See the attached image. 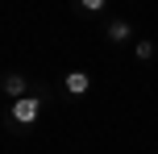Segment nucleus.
<instances>
[{"instance_id": "nucleus-3", "label": "nucleus", "mask_w": 158, "mask_h": 154, "mask_svg": "<svg viewBox=\"0 0 158 154\" xmlns=\"http://www.w3.org/2000/svg\"><path fill=\"white\" fill-rule=\"evenodd\" d=\"M104 42H108V46H129V42H133V25H129L125 17L108 21L104 25Z\"/></svg>"}, {"instance_id": "nucleus-7", "label": "nucleus", "mask_w": 158, "mask_h": 154, "mask_svg": "<svg viewBox=\"0 0 158 154\" xmlns=\"http://www.w3.org/2000/svg\"><path fill=\"white\" fill-rule=\"evenodd\" d=\"M154 154H158V150H154Z\"/></svg>"}, {"instance_id": "nucleus-4", "label": "nucleus", "mask_w": 158, "mask_h": 154, "mask_svg": "<svg viewBox=\"0 0 158 154\" xmlns=\"http://www.w3.org/2000/svg\"><path fill=\"white\" fill-rule=\"evenodd\" d=\"M0 88H4L8 100H17V96H25V92H29V79H25L21 71H8L4 79H0Z\"/></svg>"}, {"instance_id": "nucleus-5", "label": "nucleus", "mask_w": 158, "mask_h": 154, "mask_svg": "<svg viewBox=\"0 0 158 154\" xmlns=\"http://www.w3.org/2000/svg\"><path fill=\"white\" fill-rule=\"evenodd\" d=\"M133 54H137V63H150V58L158 54V46H154L150 38H137V42H133Z\"/></svg>"}, {"instance_id": "nucleus-6", "label": "nucleus", "mask_w": 158, "mask_h": 154, "mask_svg": "<svg viewBox=\"0 0 158 154\" xmlns=\"http://www.w3.org/2000/svg\"><path fill=\"white\" fill-rule=\"evenodd\" d=\"M75 8L83 17H96V13H104V8H108V0H75Z\"/></svg>"}, {"instance_id": "nucleus-1", "label": "nucleus", "mask_w": 158, "mask_h": 154, "mask_svg": "<svg viewBox=\"0 0 158 154\" xmlns=\"http://www.w3.org/2000/svg\"><path fill=\"white\" fill-rule=\"evenodd\" d=\"M42 117V92H25V96L8 100V125L13 129H33Z\"/></svg>"}, {"instance_id": "nucleus-2", "label": "nucleus", "mask_w": 158, "mask_h": 154, "mask_svg": "<svg viewBox=\"0 0 158 154\" xmlns=\"http://www.w3.org/2000/svg\"><path fill=\"white\" fill-rule=\"evenodd\" d=\"M92 92V71H67L63 75V96L67 100H79Z\"/></svg>"}]
</instances>
